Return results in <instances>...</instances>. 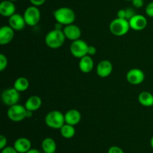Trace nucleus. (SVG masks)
I'll return each instance as SVG.
<instances>
[{
	"label": "nucleus",
	"instance_id": "obj_35",
	"mask_svg": "<svg viewBox=\"0 0 153 153\" xmlns=\"http://www.w3.org/2000/svg\"><path fill=\"white\" fill-rule=\"evenodd\" d=\"M150 145H151V147L153 148V136H152V138H151L150 140Z\"/></svg>",
	"mask_w": 153,
	"mask_h": 153
},
{
	"label": "nucleus",
	"instance_id": "obj_10",
	"mask_svg": "<svg viewBox=\"0 0 153 153\" xmlns=\"http://www.w3.org/2000/svg\"><path fill=\"white\" fill-rule=\"evenodd\" d=\"M130 28L134 31H142L147 26V19L142 14H136L132 18L128 20Z\"/></svg>",
	"mask_w": 153,
	"mask_h": 153
},
{
	"label": "nucleus",
	"instance_id": "obj_27",
	"mask_svg": "<svg viewBox=\"0 0 153 153\" xmlns=\"http://www.w3.org/2000/svg\"><path fill=\"white\" fill-rule=\"evenodd\" d=\"M126 20H129L131 18H132L136 14V13L133 8H126Z\"/></svg>",
	"mask_w": 153,
	"mask_h": 153
},
{
	"label": "nucleus",
	"instance_id": "obj_17",
	"mask_svg": "<svg viewBox=\"0 0 153 153\" xmlns=\"http://www.w3.org/2000/svg\"><path fill=\"white\" fill-rule=\"evenodd\" d=\"M13 147L18 153H26L31 148V142L26 137H19L15 140Z\"/></svg>",
	"mask_w": 153,
	"mask_h": 153
},
{
	"label": "nucleus",
	"instance_id": "obj_2",
	"mask_svg": "<svg viewBox=\"0 0 153 153\" xmlns=\"http://www.w3.org/2000/svg\"><path fill=\"white\" fill-rule=\"evenodd\" d=\"M53 15L56 22L64 26L73 24L76 20V13L73 9L68 7H61L56 9Z\"/></svg>",
	"mask_w": 153,
	"mask_h": 153
},
{
	"label": "nucleus",
	"instance_id": "obj_23",
	"mask_svg": "<svg viewBox=\"0 0 153 153\" xmlns=\"http://www.w3.org/2000/svg\"><path fill=\"white\" fill-rule=\"evenodd\" d=\"M60 133H61V136L65 139H71L76 134L75 126L65 123L60 129Z\"/></svg>",
	"mask_w": 153,
	"mask_h": 153
},
{
	"label": "nucleus",
	"instance_id": "obj_8",
	"mask_svg": "<svg viewBox=\"0 0 153 153\" xmlns=\"http://www.w3.org/2000/svg\"><path fill=\"white\" fill-rule=\"evenodd\" d=\"M1 101L7 106H13L16 104L20 99L19 92L14 88H7L2 92L1 95Z\"/></svg>",
	"mask_w": 153,
	"mask_h": 153
},
{
	"label": "nucleus",
	"instance_id": "obj_12",
	"mask_svg": "<svg viewBox=\"0 0 153 153\" xmlns=\"http://www.w3.org/2000/svg\"><path fill=\"white\" fill-rule=\"evenodd\" d=\"M113 71V64L108 60H102L97 66V74L100 77L106 78Z\"/></svg>",
	"mask_w": 153,
	"mask_h": 153
},
{
	"label": "nucleus",
	"instance_id": "obj_34",
	"mask_svg": "<svg viewBox=\"0 0 153 153\" xmlns=\"http://www.w3.org/2000/svg\"><path fill=\"white\" fill-rule=\"evenodd\" d=\"M26 153H40V152L39 150L36 149V148H31L28 152H27Z\"/></svg>",
	"mask_w": 153,
	"mask_h": 153
},
{
	"label": "nucleus",
	"instance_id": "obj_28",
	"mask_svg": "<svg viewBox=\"0 0 153 153\" xmlns=\"http://www.w3.org/2000/svg\"><path fill=\"white\" fill-rule=\"evenodd\" d=\"M7 140L4 135H0V149H3L7 146Z\"/></svg>",
	"mask_w": 153,
	"mask_h": 153
},
{
	"label": "nucleus",
	"instance_id": "obj_20",
	"mask_svg": "<svg viewBox=\"0 0 153 153\" xmlns=\"http://www.w3.org/2000/svg\"><path fill=\"white\" fill-rule=\"evenodd\" d=\"M41 146L44 153H55L57 149L56 142L52 137H46L43 139Z\"/></svg>",
	"mask_w": 153,
	"mask_h": 153
},
{
	"label": "nucleus",
	"instance_id": "obj_36",
	"mask_svg": "<svg viewBox=\"0 0 153 153\" xmlns=\"http://www.w3.org/2000/svg\"><path fill=\"white\" fill-rule=\"evenodd\" d=\"M9 1H10V2H16V1H18V0H9Z\"/></svg>",
	"mask_w": 153,
	"mask_h": 153
},
{
	"label": "nucleus",
	"instance_id": "obj_19",
	"mask_svg": "<svg viewBox=\"0 0 153 153\" xmlns=\"http://www.w3.org/2000/svg\"><path fill=\"white\" fill-rule=\"evenodd\" d=\"M24 106L27 110L34 112L40 109L42 106V99L37 95H31L27 99Z\"/></svg>",
	"mask_w": 153,
	"mask_h": 153
},
{
	"label": "nucleus",
	"instance_id": "obj_31",
	"mask_svg": "<svg viewBox=\"0 0 153 153\" xmlns=\"http://www.w3.org/2000/svg\"><path fill=\"white\" fill-rule=\"evenodd\" d=\"M117 18L126 20V9H120V10L117 11Z\"/></svg>",
	"mask_w": 153,
	"mask_h": 153
},
{
	"label": "nucleus",
	"instance_id": "obj_37",
	"mask_svg": "<svg viewBox=\"0 0 153 153\" xmlns=\"http://www.w3.org/2000/svg\"><path fill=\"white\" fill-rule=\"evenodd\" d=\"M126 1H131H131H132V0H126Z\"/></svg>",
	"mask_w": 153,
	"mask_h": 153
},
{
	"label": "nucleus",
	"instance_id": "obj_15",
	"mask_svg": "<svg viewBox=\"0 0 153 153\" xmlns=\"http://www.w3.org/2000/svg\"><path fill=\"white\" fill-rule=\"evenodd\" d=\"M16 14V6L13 2L4 0L0 3V14L4 17H10Z\"/></svg>",
	"mask_w": 153,
	"mask_h": 153
},
{
	"label": "nucleus",
	"instance_id": "obj_3",
	"mask_svg": "<svg viewBox=\"0 0 153 153\" xmlns=\"http://www.w3.org/2000/svg\"><path fill=\"white\" fill-rule=\"evenodd\" d=\"M66 37L63 30L52 29L46 34L45 37V43L48 47L51 49H58L64 44Z\"/></svg>",
	"mask_w": 153,
	"mask_h": 153
},
{
	"label": "nucleus",
	"instance_id": "obj_21",
	"mask_svg": "<svg viewBox=\"0 0 153 153\" xmlns=\"http://www.w3.org/2000/svg\"><path fill=\"white\" fill-rule=\"evenodd\" d=\"M138 101L142 106L149 107L153 106V94L147 91L140 92L138 95Z\"/></svg>",
	"mask_w": 153,
	"mask_h": 153
},
{
	"label": "nucleus",
	"instance_id": "obj_9",
	"mask_svg": "<svg viewBox=\"0 0 153 153\" xmlns=\"http://www.w3.org/2000/svg\"><path fill=\"white\" fill-rule=\"evenodd\" d=\"M126 80L131 85H140L144 81L145 74L140 68H131L127 72Z\"/></svg>",
	"mask_w": 153,
	"mask_h": 153
},
{
	"label": "nucleus",
	"instance_id": "obj_33",
	"mask_svg": "<svg viewBox=\"0 0 153 153\" xmlns=\"http://www.w3.org/2000/svg\"><path fill=\"white\" fill-rule=\"evenodd\" d=\"M96 53H97V49H96L95 46H89V47H88V55H89V56H92L95 55Z\"/></svg>",
	"mask_w": 153,
	"mask_h": 153
},
{
	"label": "nucleus",
	"instance_id": "obj_7",
	"mask_svg": "<svg viewBox=\"0 0 153 153\" xmlns=\"http://www.w3.org/2000/svg\"><path fill=\"white\" fill-rule=\"evenodd\" d=\"M40 16L41 14L38 7L34 5L27 8L23 14L25 23L29 26H34L37 25L40 20Z\"/></svg>",
	"mask_w": 153,
	"mask_h": 153
},
{
	"label": "nucleus",
	"instance_id": "obj_16",
	"mask_svg": "<svg viewBox=\"0 0 153 153\" xmlns=\"http://www.w3.org/2000/svg\"><path fill=\"white\" fill-rule=\"evenodd\" d=\"M64 118H65L66 124L76 126L80 122L82 119V115L78 110L71 109L66 112V113L64 114Z\"/></svg>",
	"mask_w": 153,
	"mask_h": 153
},
{
	"label": "nucleus",
	"instance_id": "obj_14",
	"mask_svg": "<svg viewBox=\"0 0 153 153\" xmlns=\"http://www.w3.org/2000/svg\"><path fill=\"white\" fill-rule=\"evenodd\" d=\"M14 37V30L10 26H3L0 28V44L10 43Z\"/></svg>",
	"mask_w": 153,
	"mask_h": 153
},
{
	"label": "nucleus",
	"instance_id": "obj_26",
	"mask_svg": "<svg viewBox=\"0 0 153 153\" xmlns=\"http://www.w3.org/2000/svg\"><path fill=\"white\" fill-rule=\"evenodd\" d=\"M108 153H125L123 150L119 146H111L108 148Z\"/></svg>",
	"mask_w": 153,
	"mask_h": 153
},
{
	"label": "nucleus",
	"instance_id": "obj_6",
	"mask_svg": "<svg viewBox=\"0 0 153 153\" xmlns=\"http://www.w3.org/2000/svg\"><path fill=\"white\" fill-rule=\"evenodd\" d=\"M88 47L89 45L87 44L86 41L82 39H78L72 41L70 46V51L73 56L81 58L88 55Z\"/></svg>",
	"mask_w": 153,
	"mask_h": 153
},
{
	"label": "nucleus",
	"instance_id": "obj_11",
	"mask_svg": "<svg viewBox=\"0 0 153 153\" xmlns=\"http://www.w3.org/2000/svg\"><path fill=\"white\" fill-rule=\"evenodd\" d=\"M63 32L65 35L66 39H68L72 41L80 39L81 35H82L81 28L78 26L73 23L68 26H65L63 28Z\"/></svg>",
	"mask_w": 153,
	"mask_h": 153
},
{
	"label": "nucleus",
	"instance_id": "obj_32",
	"mask_svg": "<svg viewBox=\"0 0 153 153\" xmlns=\"http://www.w3.org/2000/svg\"><path fill=\"white\" fill-rule=\"evenodd\" d=\"M30 2L31 3V4L36 7H39V6L43 5L45 3L46 0H29Z\"/></svg>",
	"mask_w": 153,
	"mask_h": 153
},
{
	"label": "nucleus",
	"instance_id": "obj_22",
	"mask_svg": "<svg viewBox=\"0 0 153 153\" xmlns=\"http://www.w3.org/2000/svg\"><path fill=\"white\" fill-rule=\"evenodd\" d=\"M29 87V81L24 76L18 77L13 83V88L19 92L26 91Z\"/></svg>",
	"mask_w": 153,
	"mask_h": 153
},
{
	"label": "nucleus",
	"instance_id": "obj_30",
	"mask_svg": "<svg viewBox=\"0 0 153 153\" xmlns=\"http://www.w3.org/2000/svg\"><path fill=\"white\" fill-rule=\"evenodd\" d=\"M1 153H18L17 151L12 146H6L3 149H1Z\"/></svg>",
	"mask_w": 153,
	"mask_h": 153
},
{
	"label": "nucleus",
	"instance_id": "obj_4",
	"mask_svg": "<svg viewBox=\"0 0 153 153\" xmlns=\"http://www.w3.org/2000/svg\"><path fill=\"white\" fill-rule=\"evenodd\" d=\"M45 123L52 129H61L65 124L64 114L59 110H52L45 116Z\"/></svg>",
	"mask_w": 153,
	"mask_h": 153
},
{
	"label": "nucleus",
	"instance_id": "obj_24",
	"mask_svg": "<svg viewBox=\"0 0 153 153\" xmlns=\"http://www.w3.org/2000/svg\"><path fill=\"white\" fill-rule=\"evenodd\" d=\"M8 62L7 56L3 53L0 54V71H3L7 68Z\"/></svg>",
	"mask_w": 153,
	"mask_h": 153
},
{
	"label": "nucleus",
	"instance_id": "obj_18",
	"mask_svg": "<svg viewBox=\"0 0 153 153\" xmlns=\"http://www.w3.org/2000/svg\"><path fill=\"white\" fill-rule=\"evenodd\" d=\"M79 68L84 74H88L92 71L94 68V62L91 56L87 55L79 58Z\"/></svg>",
	"mask_w": 153,
	"mask_h": 153
},
{
	"label": "nucleus",
	"instance_id": "obj_13",
	"mask_svg": "<svg viewBox=\"0 0 153 153\" xmlns=\"http://www.w3.org/2000/svg\"><path fill=\"white\" fill-rule=\"evenodd\" d=\"M8 23L14 31H22L26 26L23 15L19 14H14L10 16L8 19Z\"/></svg>",
	"mask_w": 153,
	"mask_h": 153
},
{
	"label": "nucleus",
	"instance_id": "obj_1",
	"mask_svg": "<svg viewBox=\"0 0 153 153\" xmlns=\"http://www.w3.org/2000/svg\"><path fill=\"white\" fill-rule=\"evenodd\" d=\"M7 115L10 121L19 122L26 118L32 116V112L27 110L25 106L23 105L16 104L13 106H9L7 109Z\"/></svg>",
	"mask_w": 153,
	"mask_h": 153
},
{
	"label": "nucleus",
	"instance_id": "obj_29",
	"mask_svg": "<svg viewBox=\"0 0 153 153\" xmlns=\"http://www.w3.org/2000/svg\"><path fill=\"white\" fill-rule=\"evenodd\" d=\"M132 5L136 8H140L144 4V1L143 0H132L131 1Z\"/></svg>",
	"mask_w": 153,
	"mask_h": 153
},
{
	"label": "nucleus",
	"instance_id": "obj_5",
	"mask_svg": "<svg viewBox=\"0 0 153 153\" xmlns=\"http://www.w3.org/2000/svg\"><path fill=\"white\" fill-rule=\"evenodd\" d=\"M130 28H131L128 20L117 17L113 20L109 25V29L111 34L117 37L126 35L128 32Z\"/></svg>",
	"mask_w": 153,
	"mask_h": 153
},
{
	"label": "nucleus",
	"instance_id": "obj_25",
	"mask_svg": "<svg viewBox=\"0 0 153 153\" xmlns=\"http://www.w3.org/2000/svg\"><path fill=\"white\" fill-rule=\"evenodd\" d=\"M145 12L148 16L153 18V2L148 3L145 8Z\"/></svg>",
	"mask_w": 153,
	"mask_h": 153
}]
</instances>
